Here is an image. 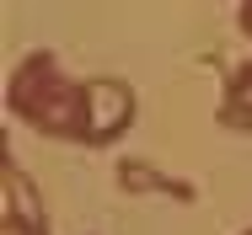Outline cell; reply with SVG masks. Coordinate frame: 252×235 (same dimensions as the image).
Returning <instances> with one entry per match:
<instances>
[{
	"instance_id": "cell-1",
	"label": "cell",
	"mask_w": 252,
	"mask_h": 235,
	"mask_svg": "<svg viewBox=\"0 0 252 235\" xmlns=\"http://www.w3.org/2000/svg\"><path fill=\"white\" fill-rule=\"evenodd\" d=\"M5 107L22 123H32L38 134H49V139H81L86 144V86H75L64 75L59 53H49V48H32L11 70Z\"/></svg>"
},
{
	"instance_id": "cell-2",
	"label": "cell",
	"mask_w": 252,
	"mask_h": 235,
	"mask_svg": "<svg viewBox=\"0 0 252 235\" xmlns=\"http://www.w3.org/2000/svg\"><path fill=\"white\" fill-rule=\"evenodd\" d=\"M81 86H86V144L102 150L118 134H129V123H134V86L118 80V75H92Z\"/></svg>"
},
{
	"instance_id": "cell-3",
	"label": "cell",
	"mask_w": 252,
	"mask_h": 235,
	"mask_svg": "<svg viewBox=\"0 0 252 235\" xmlns=\"http://www.w3.org/2000/svg\"><path fill=\"white\" fill-rule=\"evenodd\" d=\"M0 219H16V225H27V230L49 235V214H43V203H38L32 182L16 171L11 150H0Z\"/></svg>"
},
{
	"instance_id": "cell-4",
	"label": "cell",
	"mask_w": 252,
	"mask_h": 235,
	"mask_svg": "<svg viewBox=\"0 0 252 235\" xmlns=\"http://www.w3.org/2000/svg\"><path fill=\"white\" fill-rule=\"evenodd\" d=\"M113 182H118L124 192H161V198H172V203H193V198H199V192H193V182L156 171L151 160H118Z\"/></svg>"
},
{
	"instance_id": "cell-5",
	"label": "cell",
	"mask_w": 252,
	"mask_h": 235,
	"mask_svg": "<svg viewBox=\"0 0 252 235\" xmlns=\"http://www.w3.org/2000/svg\"><path fill=\"white\" fill-rule=\"evenodd\" d=\"M220 123L236 129V134H252V59L231 70L225 80V96H220Z\"/></svg>"
},
{
	"instance_id": "cell-6",
	"label": "cell",
	"mask_w": 252,
	"mask_h": 235,
	"mask_svg": "<svg viewBox=\"0 0 252 235\" xmlns=\"http://www.w3.org/2000/svg\"><path fill=\"white\" fill-rule=\"evenodd\" d=\"M236 22H242V32L252 38V0H242V5H236Z\"/></svg>"
},
{
	"instance_id": "cell-7",
	"label": "cell",
	"mask_w": 252,
	"mask_h": 235,
	"mask_svg": "<svg viewBox=\"0 0 252 235\" xmlns=\"http://www.w3.org/2000/svg\"><path fill=\"white\" fill-rule=\"evenodd\" d=\"M0 235H38V230H27V225H16V219H0Z\"/></svg>"
},
{
	"instance_id": "cell-8",
	"label": "cell",
	"mask_w": 252,
	"mask_h": 235,
	"mask_svg": "<svg viewBox=\"0 0 252 235\" xmlns=\"http://www.w3.org/2000/svg\"><path fill=\"white\" fill-rule=\"evenodd\" d=\"M242 235H252V230H242Z\"/></svg>"
}]
</instances>
